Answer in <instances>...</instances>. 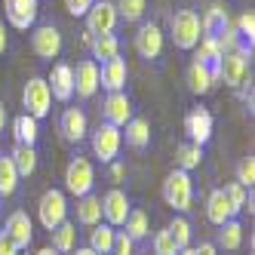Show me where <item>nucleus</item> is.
Returning <instances> with one entry per match:
<instances>
[{
	"label": "nucleus",
	"mask_w": 255,
	"mask_h": 255,
	"mask_svg": "<svg viewBox=\"0 0 255 255\" xmlns=\"http://www.w3.org/2000/svg\"><path fill=\"white\" fill-rule=\"evenodd\" d=\"M31 49L37 59H56L62 52V34L56 25H37L31 34Z\"/></svg>",
	"instance_id": "11"
},
{
	"label": "nucleus",
	"mask_w": 255,
	"mask_h": 255,
	"mask_svg": "<svg viewBox=\"0 0 255 255\" xmlns=\"http://www.w3.org/2000/svg\"><path fill=\"white\" fill-rule=\"evenodd\" d=\"M120 144H123V135H120L117 126H111V123H102L99 129L93 132V154L102 163H114L117 154H120Z\"/></svg>",
	"instance_id": "8"
},
{
	"label": "nucleus",
	"mask_w": 255,
	"mask_h": 255,
	"mask_svg": "<svg viewBox=\"0 0 255 255\" xmlns=\"http://www.w3.org/2000/svg\"><path fill=\"white\" fill-rule=\"evenodd\" d=\"M3 234H6L9 240L19 246V249H28V246H31V240H34V225H31L28 212H22V209L9 212L6 225H3Z\"/></svg>",
	"instance_id": "17"
},
{
	"label": "nucleus",
	"mask_w": 255,
	"mask_h": 255,
	"mask_svg": "<svg viewBox=\"0 0 255 255\" xmlns=\"http://www.w3.org/2000/svg\"><path fill=\"white\" fill-rule=\"evenodd\" d=\"M123 234L129 237L132 243H138V240H144V237L151 234V218H148V212L144 209H129V215H126V222H123Z\"/></svg>",
	"instance_id": "29"
},
{
	"label": "nucleus",
	"mask_w": 255,
	"mask_h": 255,
	"mask_svg": "<svg viewBox=\"0 0 255 255\" xmlns=\"http://www.w3.org/2000/svg\"><path fill=\"white\" fill-rule=\"evenodd\" d=\"M194 49H197V59H194V62L215 65L218 59H222V46H218V40H215V37H209V34H203V37H200V43H197Z\"/></svg>",
	"instance_id": "34"
},
{
	"label": "nucleus",
	"mask_w": 255,
	"mask_h": 255,
	"mask_svg": "<svg viewBox=\"0 0 255 255\" xmlns=\"http://www.w3.org/2000/svg\"><path fill=\"white\" fill-rule=\"evenodd\" d=\"M93 185H96V166L86 157H74L65 169V191L74 197H86L93 194Z\"/></svg>",
	"instance_id": "5"
},
{
	"label": "nucleus",
	"mask_w": 255,
	"mask_h": 255,
	"mask_svg": "<svg viewBox=\"0 0 255 255\" xmlns=\"http://www.w3.org/2000/svg\"><path fill=\"white\" fill-rule=\"evenodd\" d=\"M231 19H228V9L222 3H209L206 12L200 15V31L209 34V37H215V34H222V28H228Z\"/></svg>",
	"instance_id": "24"
},
{
	"label": "nucleus",
	"mask_w": 255,
	"mask_h": 255,
	"mask_svg": "<svg viewBox=\"0 0 255 255\" xmlns=\"http://www.w3.org/2000/svg\"><path fill=\"white\" fill-rule=\"evenodd\" d=\"M151 243H154V255H178V246L172 243V237H169V231H166V228L157 231Z\"/></svg>",
	"instance_id": "40"
},
{
	"label": "nucleus",
	"mask_w": 255,
	"mask_h": 255,
	"mask_svg": "<svg viewBox=\"0 0 255 255\" xmlns=\"http://www.w3.org/2000/svg\"><path fill=\"white\" fill-rule=\"evenodd\" d=\"M74 93L80 99H93L99 93V65L93 59H83L74 68Z\"/></svg>",
	"instance_id": "18"
},
{
	"label": "nucleus",
	"mask_w": 255,
	"mask_h": 255,
	"mask_svg": "<svg viewBox=\"0 0 255 255\" xmlns=\"http://www.w3.org/2000/svg\"><path fill=\"white\" fill-rule=\"evenodd\" d=\"M200 163H203V148H200V144H194V141H181L178 148H175V166H178L181 172L197 169Z\"/></svg>",
	"instance_id": "31"
},
{
	"label": "nucleus",
	"mask_w": 255,
	"mask_h": 255,
	"mask_svg": "<svg viewBox=\"0 0 255 255\" xmlns=\"http://www.w3.org/2000/svg\"><path fill=\"white\" fill-rule=\"evenodd\" d=\"M34 255H59V252H56V249H52V246H43L40 252H34Z\"/></svg>",
	"instance_id": "49"
},
{
	"label": "nucleus",
	"mask_w": 255,
	"mask_h": 255,
	"mask_svg": "<svg viewBox=\"0 0 255 255\" xmlns=\"http://www.w3.org/2000/svg\"><path fill=\"white\" fill-rule=\"evenodd\" d=\"M83 19H86V31L93 34V37H99V34H114L120 15H117V6L111 0H96V3L86 9Z\"/></svg>",
	"instance_id": "7"
},
{
	"label": "nucleus",
	"mask_w": 255,
	"mask_h": 255,
	"mask_svg": "<svg viewBox=\"0 0 255 255\" xmlns=\"http://www.w3.org/2000/svg\"><path fill=\"white\" fill-rule=\"evenodd\" d=\"M234 28H237V34H240V40L246 46L255 43V15L252 12H240V15H237V22H234Z\"/></svg>",
	"instance_id": "38"
},
{
	"label": "nucleus",
	"mask_w": 255,
	"mask_h": 255,
	"mask_svg": "<svg viewBox=\"0 0 255 255\" xmlns=\"http://www.w3.org/2000/svg\"><path fill=\"white\" fill-rule=\"evenodd\" d=\"M206 218L215 225V228H222L225 222H231V218H237V209L231 206V200L225 194V188H215L209 197H206Z\"/></svg>",
	"instance_id": "19"
},
{
	"label": "nucleus",
	"mask_w": 255,
	"mask_h": 255,
	"mask_svg": "<svg viewBox=\"0 0 255 255\" xmlns=\"http://www.w3.org/2000/svg\"><path fill=\"white\" fill-rule=\"evenodd\" d=\"M37 222L46 231H52L62 222H68V197H65V191L49 188V191L40 194V200H37Z\"/></svg>",
	"instance_id": "4"
},
{
	"label": "nucleus",
	"mask_w": 255,
	"mask_h": 255,
	"mask_svg": "<svg viewBox=\"0 0 255 255\" xmlns=\"http://www.w3.org/2000/svg\"><path fill=\"white\" fill-rule=\"evenodd\" d=\"M215 252H218L215 243H200V246L194 249V255H215Z\"/></svg>",
	"instance_id": "44"
},
{
	"label": "nucleus",
	"mask_w": 255,
	"mask_h": 255,
	"mask_svg": "<svg viewBox=\"0 0 255 255\" xmlns=\"http://www.w3.org/2000/svg\"><path fill=\"white\" fill-rule=\"evenodd\" d=\"M46 83H49L52 99H59V102H71V96H74V68L65 65V62L52 65Z\"/></svg>",
	"instance_id": "16"
},
{
	"label": "nucleus",
	"mask_w": 255,
	"mask_h": 255,
	"mask_svg": "<svg viewBox=\"0 0 255 255\" xmlns=\"http://www.w3.org/2000/svg\"><path fill=\"white\" fill-rule=\"evenodd\" d=\"M89 52H93V62L105 65L108 59H117L120 56V40L114 37V34H99V37H93V43H89Z\"/></svg>",
	"instance_id": "27"
},
{
	"label": "nucleus",
	"mask_w": 255,
	"mask_h": 255,
	"mask_svg": "<svg viewBox=\"0 0 255 255\" xmlns=\"http://www.w3.org/2000/svg\"><path fill=\"white\" fill-rule=\"evenodd\" d=\"M12 135H15V144H31V148H37V138H40V126L34 117L28 114H19L12 120Z\"/></svg>",
	"instance_id": "25"
},
{
	"label": "nucleus",
	"mask_w": 255,
	"mask_h": 255,
	"mask_svg": "<svg viewBox=\"0 0 255 255\" xmlns=\"http://www.w3.org/2000/svg\"><path fill=\"white\" fill-rule=\"evenodd\" d=\"M114 237H117V228L99 222L96 228H89V249L96 255H111V246H114Z\"/></svg>",
	"instance_id": "28"
},
{
	"label": "nucleus",
	"mask_w": 255,
	"mask_h": 255,
	"mask_svg": "<svg viewBox=\"0 0 255 255\" xmlns=\"http://www.w3.org/2000/svg\"><path fill=\"white\" fill-rule=\"evenodd\" d=\"M19 252H22V249L9 240V237H6L3 231H0V255H19Z\"/></svg>",
	"instance_id": "43"
},
{
	"label": "nucleus",
	"mask_w": 255,
	"mask_h": 255,
	"mask_svg": "<svg viewBox=\"0 0 255 255\" xmlns=\"http://www.w3.org/2000/svg\"><path fill=\"white\" fill-rule=\"evenodd\" d=\"M37 9H40V0H3V12H6V22L15 31H28L37 22Z\"/></svg>",
	"instance_id": "9"
},
{
	"label": "nucleus",
	"mask_w": 255,
	"mask_h": 255,
	"mask_svg": "<svg viewBox=\"0 0 255 255\" xmlns=\"http://www.w3.org/2000/svg\"><path fill=\"white\" fill-rule=\"evenodd\" d=\"M102 111H105V123H111V126H117V129H123V126L132 120V102H129V96H126V93H108Z\"/></svg>",
	"instance_id": "15"
},
{
	"label": "nucleus",
	"mask_w": 255,
	"mask_h": 255,
	"mask_svg": "<svg viewBox=\"0 0 255 255\" xmlns=\"http://www.w3.org/2000/svg\"><path fill=\"white\" fill-rule=\"evenodd\" d=\"M225 194H228V200H231V206L237 209V215H240L243 209H246V203H249V188H243V185H237V181H228L225 185Z\"/></svg>",
	"instance_id": "37"
},
{
	"label": "nucleus",
	"mask_w": 255,
	"mask_h": 255,
	"mask_svg": "<svg viewBox=\"0 0 255 255\" xmlns=\"http://www.w3.org/2000/svg\"><path fill=\"white\" fill-rule=\"evenodd\" d=\"M9 160H12L15 172H19V178H28V175H34V169H37V148H31V144H15Z\"/></svg>",
	"instance_id": "26"
},
{
	"label": "nucleus",
	"mask_w": 255,
	"mask_h": 255,
	"mask_svg": "<svg viewBox=\"0 0 255 255\" xmlns=\"http://www.w3.org/2000/svg\"><path fill=\"white\" fill-rule=\"evenodd\" d=\"M237 185L252 191V185H255V157H243L237 163Z\"/></svg>",
	"instance_id": "39"
},
{
	"label": "nucleus",
	"mask_w": 255,
	"mask_h": 255,
	"mask_svg": "<svg viewBox=\"0 0 255 255\" xmlns=\"http://www.w3.org/2000/svg\"><path fill=\"white\" fill-rule=\"evenodd\" d=\"M22 105H25V114L40 120L49 114V105H52V93H49V83L43 77H31L22 89Z\"/></svg>",
	"instance_id": "6"
},
{
	"label": "nucleus",
	"mask_w": 255,
	"mask_h": 255,
	"mask_svg": "<svg viewBox=\"0 0 255 255\" xmlns=\"http://www.w3.org/2000/svg\"><path fill=\"white\" fill-rule=\"evenodd\" d=\"M6 46H9V37H6V25L0 22V56L6 52Z\"/></svg>",
	"instance_id": "45"
},
{
	"label": "nucleus",
	"mask_w": 255,
	"mask_h": 255,
	"mask_svg": "<svg viewBox=\"0 0 255 255\" xmlns=\"http://www.w3.org/2000/svg\"><path fill=\"white\" fill-rule=\"evenodd\" d=\"M15 188H19V172L9 157H0V197H12Z\"/></svg>",
	"instance_id": "33"
},
{
	"label": "nucleus",
	"mask_w": 255,
	"mask_h": 255,
	"mask_svg": "<svg viewBox=\"0 0 255 255\" xmlns=\"http://www.w3.org/2000/svg\"><path fill=\"white\" fill-rule=\"evenodd\" d=\"M163 203L175 212H188L191 209V200H194V181H191V172H181V169H172L163 181Z\"/></svg>",
	"instance_id": "1"
},
{
	"label": "nucleus",
	"mask_w": 255,
	"mask_h": 255,
	"mask_svg": "<svg viewBox=\"0 0 255 255\" xmlns=\"http://www.w3.org/2000/svg\"><path fill=\"white\" fill-rule=\"evenodd\" d=\"M135 52L141 59H157L163 52V31L154 22H144L135 31Z\"/></svg>",
	"instance_id": "14"
},
{
	"label": "nucleus",
	"mask_w": 255,
	"mask_h": 255,
	"mask_svg": "<svg viewBox=\"0 0 255 255\" xmlns=\"http://www.w3.org/2000/svg\"><path fill=\"white\" fill-rule=\"evenodd\" d=\"M96 0H65V9L71 12V15H86V9L93 6Z\"/></svg>",
	"instance_id": "42"
},
{
	"label": "nucleus",
	"mask_w": 255,
	"mask_h": 255,
	"mask_svg": "<svg viewBox=\"0 0 255 255\" xmlns=\"http://www.w3.org/2000/svg\"><path fill=\"white\" fill-rule=\"evenodd\" d=\"M123 175H126V166H123V163H114V166H111V178H114V181H120Z\"/></svg>",
	"instance_id": "46"
},
{
	"label": "nucleus",
	"mask_w": 255,
	"mask_h": 255,
	"mask_svg": "<svg viewBox=\"0 0 255 255\" xmlns=\"http://www.w3.org/2000/svg\"><path fill=\"white\" fill-rule=\"evenodd\" d=\"M212 114L206 111V108H191L188 111V117H185V132H188V141H194V144H203L212 138Z\"/></svg>",
	"instance_id": "12"
},
{
	"label": "nucleus",
	"mask_w": 255,
	"mask_h": 255,
	"mask_svg": "<svg viewBox=\"0 0 255 255\" xmlns=\"http://www.w3.org/2000/svg\"><path fill=\"white\" fill-rule=\"evenodd\" d=\"M169 37L178 49H194L203 37L200 31V15L197 9H178L172 19H169Z\"/></svg>",
	"instance_id": "2"
},
{
	"label": "nucleus",
	"mask_w": 255,
	"mask_h": 255,
	"mask_svg": "<svg viewBox=\"0 0 255 255\" xmlns=\"http://www.w3.org/2000/svg\"><path fill=\"white\" fill-rule=\"evenodd\" d=\"M117 15L123 22H141L144 9H148V0H117Z\"/></svg>",
	"instance_id": "35"
},
{
	"label": "nucleus",
	"mask_w": 255,
	"mask_h": 255,
	"mask_svg": "<svg viewBox=\"0 0 255 255\" xmlns=\"http://www.w3.org/2000/svg\"><path fill=\"white\" fill-rule=\"evenodd\" d=\"M6 120H9V114H6V108H3V102H0V129L6 126Z\"/></svg>",
	"instance_id": "48"
},
{
	"label": "nucleus",
	"mask_w": 255,
	"mask_h": 255,
	"mask_svg": "<svg viewBox=\"0 0 255 255\" xmlns=\"http://www.w3.org/2000/svg\"><path fill=\"white\" fill-rule=\"evenodd\" d=\"M166 231H169V237H172V243L178 246V249H185V246H191V222L188 218H172V222L166 225Z\"/></svg>",
	"instance_id": "36"
},
{
	"label": "nucleus",
	"mask_w": 255,
	"mask_h": 255,
	"mask_svg": "<svg viewBox=\"0 0 255 255\" xmlns=\"http://www.w3.org/2000/svg\"><path fill=\"white\" fill-rule=\"evenodd\" d=\"M59 129L68 141H83L86 132H89V123H86V114L80 108H65L62 111V120H59Z\"/></svg>",
	"instance_id": "20"
},
{
	"label": "nucleus",
	"mask_w": 255,
	"mask_h": 255,
	"mask_svg": "<svg viewBox=\"0 0 255 255\" xmlns=\"http://www.w3.org/2000/svg\"><path fill=\"white\" fill-rule=\"evenodd\" d=\"M185 83H188V89H191L194 96H206L209 89L215 86L209 65H203V62H191L188 71H185Z\"/></svg>",
	"instance_id": "21"
},
{
	"label": "nucleus",
	"mask_w": 255,
	"mask_h": 255,
	"mask_svg": "<svg viewBox=\"0 0 255 255\" xmlns=\"http://www.w3.org/2000/svg\"><path fill=\"white\" fill-rule=\"evenodd\" d=\"M99 222H102V197H96V194L77 197V225L96 228Z\"/></svg>",
	"instance_id": "23"
},
{
	"label": "nucleus",
	"mask_w": 255,
	"mask_h": 255,
	"mask_svg": "<svg viewBox=\"0 0 255 255\" xmlns=\"http://www.w3.org/2000/svg\"><path fill=\"white\" fill-rule=\"evenodd\" d=\"M218 246L228 249V252H237L243 246V225L237 222V218H231V222L222 225V231H218Z\"/></svg>",
	"instance_id": "32"
},
{
	"label": "nucleus",
	"mask_w": 255,
	"mask_h": 255,
	"mask_svg": "<svg viewBox=\"0 0 255 255\" xmlns=\"http://www.w3.org/2000/svg\"><path fill=\"white\" fill-rule=\"evenodd\" d=\"M123 129L126 132H120V135H123V141L129 144V148L141 151V148H148V144H151V123L144 120V117H132Z\"/></svg>",
	"instance_id": "22"
},
{
	"label": "nucleus",
	"mask_w": 255,
	"mask_h": 255,
	"mask_svg": "<svg viewBox=\"0 0 255 255\" xmlns=\"http://www.w3.org/2000/svg\"><path fill=\"white\" fill-rule=\"evenodd\" d=\"M249 59H252V49L249 46L225 52V56L218 59V80H225V86H231V89L243 86L246 77H249Z\"/></svg>",
	"instance_id": "3"
},
{
	"label": "nucleus",
	"mask_w": 255,
	"mask_h": 255,
	"mask_svg": "<svg viewBox=\"0 0 255 255\" xmlns=\"http://www.w3.org/2000/svg\"><path fill=\"white\" fill-rule=\"evenodd\" d=\"M52 249H56L59 255H71L77 246V225H71V222H62L59 228H52Z\"/></svg>",
	"instance_id": "30"
},
{
	"label": "nucleus",
	"mask_w": 255,
	"mask_h": 255,
	"mask_svg": "<svg viewBox=\"0 0 255 255\" xmlns=\"http://www.w3.org/2000/svg\"><path fill=\"white\" fill-rule=\"evenodd\" d=\"M126 80H129V68H126V59H123V56L108 59V62L99 68V86H105L108 93H123V89H126Z\"/></svg>",
	"instance_id": "13"
},
{
	"label": "nucleus",
	"mask_w": 255,
	"mask_h": 255,
	"mask_svg": "<svg viewBox=\"0 0 255 255\" xmlns=\"http://www.w3.org/2000/svg\"><path fill=\"white\" fill-rule=\"evenodd\" d=\"M71 255H96V252L89 249V246H74V252H71Z\"/></svg>",
	"instance_id": "47"
},
{
	"label": "nucleus",
	"mask_w": 255,
	"mask_h": 255,
	"mask_svg": "<svg viewBox=\"0 0 255 255\" xmlns=\"http://www.w3.org/2000/svg\"><path fill=\"white\" fill-rule=\"evenodd\" d=\"M111 255H135V243L126 237L123 231H117L114 237V246H111Z\"/></svg>",
	"instance_id": "41"
},
{
	"label": "nucleus",
	"mask_w": 255,
	"mask_h": 255,
	"mask_svg": "<svg viewBox=\"0 0 255 255\" xmlns=\"http://www.w3.org/2000/svg\"><path fill=\"white\" fill-rule=\"evenodd\" d=\"M129 197H126L120 188H111L105 197H102V218H105V225H111V228H123L126 222V215H129Z\"/></svg>",
	"instance_id": "10"
},
{
	"label": "nucleus",
	"mask_w": 255,
	"mask_h": 255,
	"mask_svg": "<svg viewBox=\"0 0 255 255\" xmlns=\"http://www.w3.org/2000/svg\"><path fill=\"white\" fill-rule=\"evenodd\" d=\"M178 255H194V246H185V249H178Z\"/></svg>",
	"instance_id": "50"
}]
</instances>
